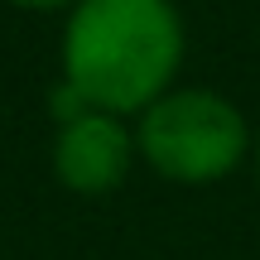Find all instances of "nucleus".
<instances>
[{"mask_svg": "<svg viewBox=\"0 0 260 260\" xmlns=\"http://www.w3.org/2000/svg\"><path fill=\"white\" fill-rule=\"evenodd\" d=\"M183 63V19L169 0H77L63 34L68 87L96 111H145Z\"/></svg>", "mask_w": 260, "mask_h": 260, "instance_id": "f257e3e1", "label": "nucleus"}, {"mask_svg": "<svg viewBox=\"0 0 260 260\" xmlns=\"http://www.w3.org/2000/svg\"><path fill=\"white\" fill-rule=\"evenodd\" d=\"M130 154H135V135L121 125V116L82 111L73 121H63V130H58L53 169L77 193H106L125 178Z\"/></svg>", "mask_w": 260, "mask_h": 260, "instance_id": "7ed1b4c3", "label": "nucleus"}, {"mask_svg": "<svg viewBox=\"0 0 260 260\" xmlns=\"http://www.w3.org/2000/svg\"><path fill=\"white\" fill-rule=\"evenodd\" d=\"M135 149L174 183H217L251 149V125L226 96L207 87H169L140 111Z\"/></svg>", "mask_w": 260, "mask_h": 260, "instance_id": "f03ea898", "label": "nucleus"}, {"mask_svg": "<svg viewBox=\"0 0 260 260\" xmlns=\"http://www.w3.org/2000/svg\"><path fill=\"white\" fill-rule=\"evenodd\" d=\"M255 174H260V135H255Z\"/></svg>", "mask_w": 260, "mask_h": 260, "instance_id": "39448f33", "label": "nucleus"}, {"mask_svg": "<svg viewBox=\"0 0 260 260\" xmlns=\"http://www.w3.org/2000/svg\"><path fill=\"white\" fill-rule=\"evenodd\" d=\"M15 5H29V10H53V5H77V0H15Z\"/></svg>", "mask_w": 260, "mask_h": 260, "instance_id": "20e7f679", "label": "nucleus"}]
</instances>
